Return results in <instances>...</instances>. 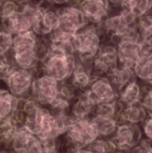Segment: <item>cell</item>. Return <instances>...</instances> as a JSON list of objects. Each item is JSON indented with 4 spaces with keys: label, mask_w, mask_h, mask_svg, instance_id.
<instances>
[{
    "label": "cell",
    "mask_w": 152,
    "mask_h": 153,
    "mask_svg": "<svg viewBox=\"0 0 152 153\" xmlns=\"http://www.w3.org/2000/svg\"><path fill=\"white\" fill-rule=\"evenodd\" d=\"M1 4H2V0H0V22H1Z\"/></svg>",
    "instance_id": "33"
},
{
    "label": "cell",
    "mask_w": 152,
    "mask_h": 153,
    "mask_svg": "<svg viewBox=\"0 0 152 153\" xmlns=\"http://www.w3.org/2000/svg\"><path fill=\"white\" fill-rule=\"evenodd\" d=\"M13 34L0 26V56L10 55L13 48Z\"/></svg>",
    "instance_id": "26"
},
{
    "label": "cell",
    "mask_w": 152,
    "mask_h": 153,
    "mask_svg": "<svg viewBox=\"0 0 152 153\" xmlns=\"http://www.w3.org/2000/svg\"><path fill=\"white\" fill-rule=\"evenodd\" d=\"M43 74H46L59 82L71 77L76 68L73 54L48 52L41 62Z\"/></svg>",
    "instance_id": "1"
},
{
    "label": "cell",
    "mask_w": 152,
    "mask_h": 153,
    "mask_svg": "<svg viewBox=\"0 0 152 153\" xmlns=\"http://www.w3.org/2000/svg\"><path fill=\"white\" fill-rule=\"evenodd\" d=\"M138 30L143 42L152 44V17L142 15L139 17Z\"/></svg>",
    "instance_id": "25"
},
{
    "label": "cell",
    "mask_w": 152,
    "mask_h": 153,
    "mask_svg": "<svg viewBox=\"0 0 152 153\" xmlns=\"http://www.w3.org/2000/svg\"><path fill=\"white\" fill-rule=\"evenodd\" d=\"M66 133L68 139L78 148L90 146L99 135L92 120L86 118L73 119Z\"/></svg>",
    "instance_id": "2"
},
{
    "label": "cell",
    "mask_w": 152,
    "mask_h": 153,
    "mask_svg": "<svg viewBox=\"0 0 152 153\" xmlns=\"http://www.w3.org/2000/svg\"><path fill=\"white\" fill-rule=\"evenodd\" d=\"M99 36L92 28L77 32L73 38L75 52H78L82 61H88L97 56L99 49Z\"/></svg>",
    "instance_id": "5"
},
{
    "label": "cell",
    "mask_w": 152,
    "mask_h": 153,
    "mask_svg": "<svg viewBox=\"0 0 152 153\" xmlns=\"http://www.w3.org/2000/svg\"><path fill=\"white\" fill-rule=\"evenodd\" d=\"M142 104L145 107L146 110L150 113L152 118V90L148 93V95L145 96Z\"/></svg>",
    "instance_id": "29"
},
{
    "label": "cell",
    "mask_w": 152,
    "mask_h": 153,
    "mask_svg": "<svg viewBox=\"0 0 152 153\" xmlns=\"http://www.w3.org/2000/svg\"><path fill=\"white\" fill-rule=\"evenodd\" d=\"M120 4L125 10L133 13L136 17H141L149 13L152 8V0H112Z\"/></svg>",
    "instance_id": "18"
},
{
    "label": "cell",
    "mask_w": 152,
    "mask_h": 153,
    "mask_svg": "<svg viewBox=\"0 0 152 153\" xmlns=\"http://www.w3.org/2000/svg\"><path fill=\"white\" fill-rule=\"evenodd\" d=\"M59 94V82L46 74L35 77L30 96L41 106H50Z\"/></svg>",
    "instance_id": "3"
},
{
    "label": "cell",
    "mask_w": 152,
    "mask_h": 153,
    "mask_svg": "<svg viewBox=\"0 0 152 153\" xmlns=\"http://www.w3.org/2000/svg\"><path fill=\"white\" fill-rule=\"evenodd\" d=\"M96 106V104L91 100V99L88 96V94L85 92L83 95H82L78 101L73 106V116L75 118H86V117L91 112L92 108Z\"/></svg>",
    "instance_id": "22"
},
{
    "label": "cell",
    "mask_w": 152,
    "mask_h": 153,
    "mask_svg": "<svg viewBox=\"0 0 152 153\" xmlns=\"http://www.w3.org/2000/svg\"><path fill=\"white\" fill-rule=\"evenodd\" d=\"M48 1L53 4H63V3H67L68 0H48Z\"/></svg>",
    "instance_id": "32"
},
{
    "label": "cell",
    "mask_w": 152,
    "mask_h": 153,
    "mask_svg": "<svg viewBox=\"0 0 152 153\" xmlns=\"http://www.w3.org/2000/svg\"><path fill=\"white\" fill-rule=\"evenodd\" d=\"M18 98L7 88H0V120L11 117L17 108Z\"/></svg>",
    "instance_id": "17"
},
{
    "label": "cell",
    "mask_w": 152,
    "mask_h": 153,
    "mask_svg": "<svg viewBox=\"0 0 152 153\" xmlns=\"http://www.w3.org/2000/svg\"><path fill=\"white\" fill-rule=\"evenodd\" d=\"M73 85L76 88H85L90 82L89 74L82 66H76L73 75Z\"/></svg>",
    "instance_id": "27"
},
{
    "label": "cell",
    "mask_w": 152,
    "mask_h": 153,
    "mask_svg": "<svg viewBox=\"0 0 152 153\" xmlns=\"http://www.w3.org/2000/svg\"><path fill=\"white\" fill-rule=\"evenodd\" d=\"M140 138L141 133L136 126L133 124L123 125L116 131L114 144L121 149H128L135 147Z\"/></svg>",
    "instance_id": "14"
},
{
    "label": "cell",
    "mask_w": 152,
    "mask_h": 153,
    "mask_svg": "<svg viewBox=\"0 0 152 153\" xmlns=\"http://www.w3.org/2000/svg\"><path fill=\"white\" fill-rule=\"evenodd\" d=\"M146 111L143 104L136 100L127 105V108L122 111L120 117L130 124H136L145 119Z\"/></svg>",
    "instance_id": "19"
},
{
    "label": "cell",
    "mask_w": 152,
    "mask_h": 153,
    "mask_svg": "<svg viewBox=\"0 0 152 153\" xmlns=\"http://www.w3.org/2000/svg\"><path fill=\"white\" fill-rule=\"evenodd\" d=\"M59 26V18L56 12L40 6V14L38 28L35 31L39 36H47Z\"/></svg>",
    "instance_id": "16"
},
{
    "label": "cell",
    "mask_w": 152,
    "mask_h": 153,
    "mask_svg": "<svg viewBox=\"0 0 152 153\" xmlns=\"http://www.w3.org/2000/svg\"><path fill=\"white\" fill-rule=\"evenodd\" d=\"M0 26L8 30L13 35L32 30V22L30 16L22 8H19V10L11 15L7 20L1 22Z\"/></svg>",
    "instance_id": "12"
},
{
    "label": "cell",
    "mask_w": 152,
    "mask_h": 153,
    "mask_svg": "<svg viewBox=\"0 0 152 153\" xmlns=\"http://www.w3.org/2000/svg\"><path fill=\"white\" fill-rule=\"evenodd\" d=\"M14 1H15L16 4H18L19 6H20V5H22V4H25L29 3L30 0H14Z\"/></svg>",
    "instance_id": "31"
},
{
    "label": "cell",
    "mask_w": 152,
    "mask_h": 153,
    "mask_svg": "<svg viewBox=\"0 0 152 153\" xmlns=\"http://www.w3.org/2000/svg\"><path fill=\"white\" fill-rule=\"evenodd\" d=\"M117 50L112 46L100 47L94 62V71L98 74H110L116 67Z\"/></svg>",
    "instance_id": "10"
},
{
    "label": "cell",
    "mask_w": 152,
    "mask_h": 153,
    "mask_svg": "<svg viewBox=\"0 0 152 153\" xmlns=\"http://www.w3.org/2000/svg\"><path fill=\"white\" fill-rule=\"evenodd\" d=\"M34 79L35 76L32 70L14 67L4 82L15 97L27 98L30 96Z\"/></svg>",
    "instance_id": "4"
},
{
    "label": "cell",
    "mask_w": 152,
    "mask_h": 153,
    "mask_svg": "<svg viewBox=\"0 0 152 153\" xmlns=\"http://www.w3.org/2000/svg\"><path fill=\"white\" fill-rule=\"evenodd\" d=\"M133 71L141 79L147 82H152V44L144 42L142 54Z\"/></svg>",
    "instance_id": "15"
},
{
    "label": "cell",
    "mask_w": 152,
    "mask_h": 153,
    "mask_svg": "<svg viewBox=\"0 0 152 153\" xmlns=\"http://www.w3.org/2000/svg\"><path fill=\"white\" fill-rule=\"evenodd\" d=\"M88 96L96 104L114 102L116 99V91L109 81L99 78L92 82L90 89L86 91Z\"/></svg>",
    "instance_id": "11"
},
{
    "label": "cell",
    "mask_w": 152,
    "mask_h": 153,
    "mask_svg": "<svg viewBox=\"0 0 152 153\" xmlns=\"http://www.w3.org/2000/svg\"><path fill=\"white\" fill-rule=\"evenodd\" d=\"M10 149L16 152H43L40 139L23 126H20L11 143Z\"/></svg>",
    "instance_id": "9"
},
{
    "label": "cell",
    "mask_w": 152,
    "mask_h": 153,
    "mask_svg": "<svg viewBox=\"0 0 152 153\" xmlns=\"http://www.w3.org/2000/svg\"><path fill=\"white\" fill-rule=\"evenodd\" d=\"M143 48V43L139 38L126 36L120 39L118 43V59L123 66L133 69Z\"/></svg>",
    "instance_id": "7"
},
{
    "label": "cell",
    "mask_w": 152,
    "mask_h": 153,
    "mask_svg": "<svg viewBox=\"0 0 152 153\" xmlns=\"http://www.w3.org/2000/svg\"><path fill=\"white\" fill-rule=\"evenodd\" d=\"M20 8L14 0H2L1 4V22L7 20ZM0 22V23H1Z\"/></svg>",
    "instance_id": "28"
},
{
    "label": "cell",
    "mask_w": 152,
    "mask_h": 153,
    "mask_svg": "<svg viewBox=\"0 0 152 153\" xmlns=\"http://www.w3.org/2000/svg\"><path fill=\"white\" fill-rule=\"evenodd\" d=\"M140 95H141L140 87L135 82V81H132L127 85H125L124 89L122 90L120 100L122 102L128 105L130 103H133L138 100L140 98Z\"/></svg>",
    "instance_id": "24"
},
{
    "label": "cell",
    "mask_w": 152,
    "mask_h": 153,
    "mask_svg": "<svg viewBox=\"0 0 152 153\" xmlns=\"http://www.w3.org/2000/svg\"><path fill=\"white\" fill-rule=\"evenodd\" d=\"M99 134L100 135H110L116 132V122L115 117H103V116H95L92 119Z\"/></svg>",
    "instance_id": "21"
},
{
    "label": "cell",
    "mask_w": 152,
    "mask_h": 153,
    "mask_svg": "<svg viewBox=\"0 0 152 153\" xmlns=\"http://www.w3.org/2000/svg\"><path fill=\"white\" fill-rule=\"evenodd\" d=\"M20 126L12 117L0 120V147L10 148L11 143Z\"/></svg>",
    "instance_id": "20"
},
{
    "label": "cell",
    "mask_w": 152,
    "mask_h": 153,
    "mask_svg": "<svg viewBox=\"0 0 152 153\" xmlns=\"http://www.w3.org/2000/svg\"><path fill=\"white\" fill-rule=\"evenodd\" d=\"M133 69L123 66L121 68H115L109 75L111 76L112 82L118 86L119 88H124L129 82H132V78L133 77Z\"/></svg>",
    "instance_id": "23"
},
{
    "label": "cell",
    "mask_w": 152,
    "mask_h": 153,
    "mask_svg": "<svg viewBox=\"0 0 152 153\" xmlns=\"http://www.w3.org/2000/svg\"><path fill=\"white\" fill-rule=\"evenodd\" d=\"M80 5L88 21L99 22L108 15L109 0H83Z\"/></svg>",
    "instance_id": "13"
},
{
    "label": "cell",
    "mask_w": 152,
    "mask_h": 153,
    "mask_svg": "<svg viewBox=\"0 0 152 153\" xmlns=\"http://www.w3.org/2000/svg\"><path fill=\"white\" fill-rule=\"evenodd\" d=\"M56 13L59 18L57 29L68 33L76 34L88 22V19L82 11L73 6L58 9Z\"/></svg>",
    "instance_id": "8"
},
{
    "label": "cell",
    "mask_w": 152,
    "mask_h": 153,
    "mask_svg": "<svg viewBox=\"0 0 152 153\" xmlns=\"http://www.w3.org/2000/svg\"><path fill=\"white\" fill-rule=\"evenodd\" d=\"M144 130L145 134L151 138V140H152V118L147 122V124L144 126Z\"/></svg>",
    "instance_id": "30"
},
{
    "label": "cell",
    "mask_w": 152,
    "mask_h": 153,
    "mask_svg": "<svg viewBox=\"0 0 152 153\" xmlns=\"http://www.w3.org/2000/svg\"><path fill=\"white\" fill-rule=\"evenodd\" d=\"M136 18L137 17L131 12L124 10L119 15L107 19L105 24L108 30L113 32L116 37L123 38L132 36L139 38V34L136 30L138 27Z\"/></svg>",
    "instance_id": "6"
}]
</instances>
